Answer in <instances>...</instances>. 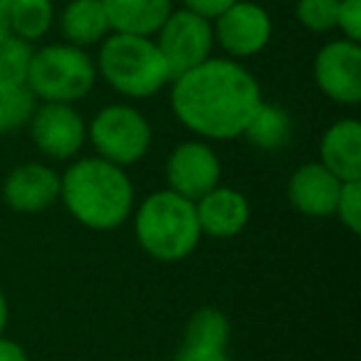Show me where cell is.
Instances as JSON below:
<instances>
[{
    "label": "cell",
    "mask_w": 361,
    "mask_h": 361,
    "mask_svg": "<svg viewBox=\"0 0 361 361\" xmlns=\"http://www.w3.org/2000/svg\"><path fill=\"white\" fill-rule=\"evenodd\" d=\"M169 85L173 116L203 141L240 139L262 102L252 72L231 57H208Z\"/></svg>",
    "instance_id": "1"
},
{
    "label": "cell",
    "mask_w": 361,
    "mask_h": 361,
    "mask_svg": "<svg viewBox=\"0 0 361 361\" xmlns=\"http://www.w3.org/2000/svg\"><path fill=\"white\" fill-rule=\"evenodd\" d=\"M60 203L87 231L109 233L131 218L136 193L126 169L99 156H82L60 173Z\"/></svg>",
    "instance_id": "2"
},
{
    "label": "cell",
    "mask_w": 361,
    "mask_h": 361,
    "mask_svg": "<svg viewBox=\"0 0 361 361\" xmlns=\"http://www.w3.org/2000/svg\"><path fill=\"white\" fill-rule=\"evenodd\" d=\"M136 245L159 262L186 260L201 243L196 203L178 196L171 188H161L134 206Z\"/></svg>",
    "instance_id": "3"
},
{
    "label": "cell",
    "mask_w": 361,
    "mask_h": 361,
    "mask_svg": "<svg viewBox=\"0 0 361 361\" xmlns=\"http://www.w3.org/2000/svg\"><path fill=\"white\" fill-rule=\"evenodd\" d=\"M97 75L126 99H149L171 82L164 55L151 37L109 32L99 42Z\"/></svg>",
    "instance_id": "4"
},
{
    "label": "cell",
    "mask_w": 361,
    "mask_h": 361,
    "mask_svg": "<svg viewBox=\"0 0 361 361\" xmlns=\"http://www.w3.org/2000/svg\"><path fill=\"white\" fill-rule=\"evenodd\" d=\"M97 82V65L85 47L55 42L32 50L25 87L37 102L75 104L85 99Z\"/></svg>",
    "instance_id": "5"
},
{
    "label": "cell",
    "mask_w": 361,
    "mask_h": 361,
    "mask_svg": "<svg viewBox=\"0 0 361 361\" xmlns=\"http://www.w3.org/2000/svg\"><path fill=\"white\" fill-rule=\"evenodd\" d=\"M87 141L94 149V156L111 164L134 166L149 154L154 129L151 121L131 104H106L92 116L87 124Z\"/></svg>",
    "instance_id": "6"
},
{
    "label": "cell",
    "mask_w": 361,
    "mask_h": 361,
    "mask_svg": "<svg viewBox=\"0 0 361 361\" xmlns=\"http://www.w3.org/2000/svg\"><path fill=\"white\" fill-rule=\"evenodd\" d=\"M154 42L164 55L171 80H173L176 75L191 70L211 57V50L216 45L213 42V23L186 11V8L171 11L164 25L156 30Z\"/></svg>",
    "instance_id": "7"
},
{
    "label": "cell",
    "mask_w": 361,
    "mask_h": 361,
    "mask_svg": "<svg viewBox=\"0 0 361 361\" xmlns=\"http://www.w3.org/2000/svg\"><path fill=\"white\" fill-rule=\"evenodd\" d=\"M166 188H171L178 196L188 201H198L206 196L211 188L221 183L223 166L221 156L211 146V141L188 139L180 141L171 149L169 159L164 166Z\"/></svg>",
    "instance_id": "8"
},
{
    "label": "cell",
    "mask_w": 361,
    "mask_h": 361,
    "mask_svg": "<svg viewBox=\"0 0 361 361\" xmlns=\"http://www.w3.org/2000/svg\"><path fill=\"white\" fill-rule=\"evenodd\" d=\"M27 129L37 151L52 161L77 159L87 141V121L75 106L62 102H37Z\"/></svg>",
    "instance_id": "9"
},
{
    "label": "cell",
    "mask_w": 361,
    "mask_h": 361,
    "mask_svg": "<svg viewBox=\"0 0 361 361\" xmlns=\"http://www.w3.org/2000/svg\"><path fill=\"white\" fill-rule=\"evenodd\" d=\"M272 37V20L267 11L252 0H235L226 13L213 20V42L231 60L260 55Z\"/></svg>",
    "instance_id": "10"
},
{
    "label": "cell",
    "mask_w": 361,
    "mask_h": 361,
    "mask_svg": "<svg viewBox=\"0 0 361 361\" xmlns=\"http://www.w3.org/2000/svg\"><path fill=\"white\" fill-rule=\"evenodd\" d=\"M312 75L324 97L344 106L361 102V47L346 37L331 40L314 55Z\"/></svg>",
    "instance_id": "11"
},
{
    "label": "cell",
    "mask_w": 361,
    "mask_h": 361,
    "mask_svg": "<svg viewBox=\"0 0 361 361\" xmlns=\"http://www.w3.org/2000/svg\"><path fill=\"white\" fill-rule=\"evenodd\" d=\"M3 201L16 213H42L60 203V173L40 161L20 164L3 180Z\"/></svg>",
    "instance_id": "12"
},
{
    "label": "cell",
    "mask_w": 361,
    "mask_h": 361,
    "mask_svg": "<svg viewBox=\"0 0 361 361\" xmlns=\"http://www.w3.org/2000/svg\"><path fill=\"white\" fill-rule=\"evenodd\" d=\"M196 203V218L201 235L228 240L240 235L250 223V201L243 191L218 183Z\"/></svg>",
    "instance_id": "13"
},
{
    "label": "cell",
    "mask_w": 361,
    "mask_h": 361,
    "mask_svg": "<svg viewBox=\"0 0 361 361\" xmlns=\"http://www.w3.org/2000/svg\"><path fill=\"white\" fill-rule=\"evenodd\" d=\"M339 188L341 180L326 166H322L319 161H310L292 171L287 180V201L307 218H329L334 216Z\"/></svg>",
    "instance_id": "14"
},
{
    "label": "cell",
    "mask_w": 361,
    "mask_h": 361,
    "mask_svg": "<svg viewBox=\"0 0 361 361\" xmlns=\"http://www.w3.org/2000/svg\"><path fill=\"white\" fill-rule=\"evenodd\" d=\"M231 322L216 307H201L191 314L173 361H231Z\"/></svg>",
    "instance_id": "15"
},
{
    "label": "cell",
    "mask_w": 361,
    "mask_h": 361,
    "mask_svg": "<svg viewBox=\"0 0 361 361\" xmlns=\"http://www.w3.org/2000/svg\"><path fill=\"white\" fill-rule=\"evenodd\" d=\"M319 164L326 166L339 180L361 178V124L354 116L334 121L322 134Z\"/></svg>",
    "instance_id": "16"
},
{
    "label": "cell",
    "mask_w": 361,
    "mask_h": 361,
    "mask_svg": "<svg viewBox=\"0 0 361 361\" xmlns=\"http://www.w3.org/2000/svg\"><path fill=\"white\" fill-rule=\"evenodd\" d=\"M111 32L126 35H156L169 13L173 11L171 0H102Z\"/></svg>",
    "instance_id": "17"
},
{
    "label": "cell",
    "mask_w": 361,
    "mask_h": 361,
    "mask_svg": "<svg viewBox=\"0 0 361 361\" xmlns=\"http://www.w3.org/2000/svg\"><path fill=\"white\" fill-rule=\"evenodd\" d=\"M60 30L75 47L99 45L111 32L102 0H72L60 16Z\"/></svg>",
    "instance_id": "18"
},
{
    "label": "cell",
    "mask_w": 361,
    "mask_h": 361,
    "mask_svg": "<svg viewBox=\"0 0 361 361\" xmlns=\"http://www.w3.org/2000/svg\"><path fill=\"white\" fill-rule=\"evenodd\" d=\"M290 134H292L290 114L282 106L267 104L265 99L260 102V106L255 109L252 119L247 121L245 131H243V136L262 151L282 149L290 141Z\"/></svg>",
    "instance_id": "19"
},
{
    "label": "cell",
    "mask_w": 361,
    "mask_h": 361,
    "mask_svg": "<svg viewBox=\"0 0 361 361\" xmlns=\"http://www.w3.org/2000/svg\"><path fill=\"white\" fill-rule=\"evenodd\" d=\"M11 32L25 42H35L45 37L55 20V8L50 0H11L8 3Z\"/></svg>",
    "instance_id": "20"
},
{
    "label": "cell",
    "mask_w": 361,
    "mask_h": 361,
    "mask_svg": "<svg viewBox=\"0 0 361 361\" xmlns=\"http://www.w3.org/2000/svg\"><path fill=\"white\" fill-rule=\"evenodd\" d=\"M30 42L11 35L0 42V94L25 87L27 67H30Z\"/></svg>",
    "instance_id": "21"
},
{
    "label": "cell",
    "mask_w": 361,
    "mask_h": 361,
    "mask_svg": "<svg viewBox=\"0 0 361 361\" xmlns=\"http://www.w3.org/2000/svg\"><path fill=\"white\" fill-rule=\"evenodd\" d=\"M37 99L27 87L0 94V134H16L30 124Z\"/></svg>",
    "instance_id": "22"
},
{
    "label": "cell",
    "mask_w": 361,
    "mask_h": 361,
    "mask_svg": "<svg viewBox=\"0 0 361 361\" xmlns=\"http://www.w3.org/2000/svg\"><path fill=\"white\" fill-rule=\"evenodd\" d=\"M336 6L339 0H297V23L310 32H329L336 27Z\"/></svg>",
    "instance_id": "23"
},
{
    "label": "cell",
    "mask_w": 361,
    "mask_h": 361,
    "mask_svg": "<svg viewBox=\"0 0 361 361\" xmlns=\"http://www.w3.org/2000/svg\"><path fill=\"white\" fill-rule=\"evenodd\" d=\"M334 216L339 218V223L351 235H359L361 233V178L341 180Z\"/></svg>",
    "instance_id": "24"
},
{
    "label": "cell",
    "mask_w": 361,
    "mask_h": 361,
    "mask_svg": "<svg viewBox=\"0 0 361 361\" xmlns=\"http://www.w3.org/2000/svg\"><path fill=\"white\" fill-rule=\"evenodd\" d=\"M336 27H339L346 40H361V0H339V6H336Z\"/></svg>",
    "instance_id": "25"
},
{
    "label": "cell",
    "mask_w": 361,
    "mask_h": 361,
    "mask_svg": "<svg viewBox=\"0 0 361 361\" xmlns=\"http://www.w3.org/2000/svg\"><path fill=\"white\" fill-rule=\"evenodd\" d=\"M235 0H183V8L206 20H216L221 13H226Z\"/></svg>",
    "instance_id": "26"
},
{
    "label": "cell",
    "mask_w": 361,
    "mask_h": 361,
    "mask_svg": "<svg viewBox=\"0 0 361 361\" xmlns=\"http://www.w3.org/2000/svg\"><path fill=\"white\" fill-rule=\"evenodd\" d=\"M0 361H30L27 351L16 339H8L6 334H0Z\"/></svg>",
    "instance_id": "27"
},
{
    "label": "cell",
    "mask_w": 361,
    "mask_h": 361,
    "mask_svg": "<svg viewBox=\"0 0 361 361\" xmlns=\"http://www.w3.org/2000/svg\"><path fill=\"white\" fill-rule=\"evenodd\" d=\"M8 319H11V305H8L6 292L0 290V334H6Z\"/></svg>",
    "instance_id": "28"
},
{
    "label": "cell",
    "mask_w": 361,
    "mask_h": 361,
    "mask_svg": "<svg viewBox=\"0 0 361 361\" xmlns=\"http://www.w3.org/2000/svg\"><path fill=\"white\" fill-rule=\"evenodd\" d=\"M11 35L13 32H11V18H8V6L6 3H0V42Z\"/></svg>",
    "instance_id": "29"
},
{
    "label": "cell",
    "mask_w": 361,
    "mask_h": 361,
    "mask_svg": "<svg viewBox=\"0 0 361 361\" xmlns=\"http://www.w3.org/2000/svg\"><path fill=\"white\" fill-rule=\"evenodd\" d=\"M0 3H6V6H8V3H11V0H0Z\"/></svg>",
    "instance_id": "30"
},
{
    "label": "cell",
    "mask_w": 361,
    "mask_h": 361,
    "mask_svg": "<svg viewBox=\"0 0 361 361\" xmlns=\"http://www.w3.org/2000/svg\"><path fill=\"white\" fill-rule=\"evenodd\" d=\"M272 3H280V0H272Z\"/></svg>",
    "instance_id": "31"
}]
</instances>
